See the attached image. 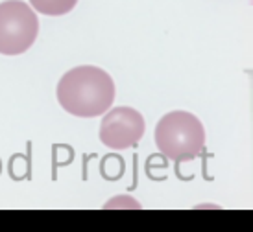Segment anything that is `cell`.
<instances>
[{
  "instance_id": "6da1fadb",
  "label": "cell",
  "mask_w": 253,
  "mask_h": 232,
  "mask_svg": "<svg viewBox=\"0 0 253 232\" xmlns=\"http://www.w3.org/2000/svg\"><path fill=\"white\" fill-rule=\"evenodd\" d=\"M115 99L111 76L98 66H76L57 83V101L67 113L94 118L109 111Z\"/></svg>"
},
{
  "instance_id": "7a4b0ae2",
  "label": "cell",
  "mask_w": 253,
  "mask_h": 232,
  "mask_svg": "<svg viewBox=\"0 0 253 232\" xmlns=\"http://www.w3.org/2000/svg\"><path fill=\"white\" fill-rule=\"evenodd\" d=\"M155 144L165 157L176 162L192 161L205 148V129L194 114L187 111H172L165 114L155 126Z\"/></svg>"
},
{
  "instance_id": "3957f363",
  "label": "cell",
  "mask_w": 253,
  "mask_h": 232,
  "mask_svg": "<svg viewBox=\"0 0 253 232\" xmlns=\"http://www.w3.org/2000/svg\"><path fill=\"white\" fill-rule=\"evenodd\" d=\"M39 21L34 9L22 0L0 2V54L17 56L34 44Z\"/></svg>"
},
{
  "instance_id": "277c9868",
  "label": "cell",
  "mask_w": 253,
  "mask_h": 232,
  "mask_svg": "<svg viewBox=\"0 0 253 232\" xmlns=\"http://www.w3.org/2000/svg\"><path fill=\"white\" fill-rule=\"evenodd\" d=\"M144 134V118L131 107H115L100 124V140L111 149L137 146Z\"/></svg>"
},
{
  "instance_id": "5b68a950",
  "label": "cell",
  "mask_w": 253,
  "mask_h": 232,
  "mask_svg": "<svg viewBox=\"0 0 253 232\" xmlns=\"http://www.w3.org/2000/svg\"><path fill=\"white\" fill-rule=\"evenodd\" d=\"M32 7H36L42 15H65L72 11V7L78 4V0H30Z\"/></svg>"
},
{
  "instance_id": "8992f818",
  "label": "cell",
  "mask_w": 253,
  "mask_h": 232,
  "mask_svg": "<svg viewBox=\"0 0 253 232\" xmlns=\"http://www.w3.org/2000/svg\"><path fill=\"white\" fill-rule=\"evenodd\" d=\"M9 173L11 177H17V179H21V177L26 175V169H28V164H26V159L24 157H15V161H11L9 164Z\"/></svg>"
}]
</instances>
